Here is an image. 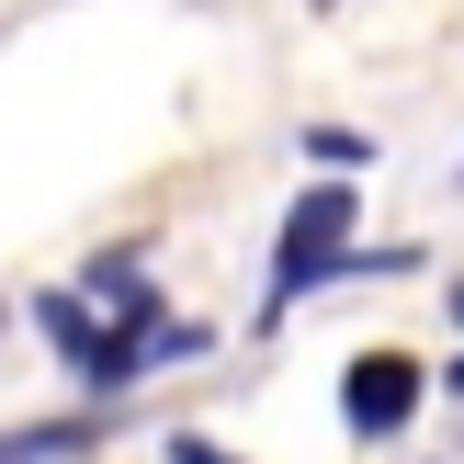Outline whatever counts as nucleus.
<instances>
[{
	"label": "nucleus",
	"mask_w": 464,
	"mask_h": 464,
	"mask_svg": "<svg viewBox=\"0 0 464 464\" xmlns=\"http://www.w3.org/2000/svg\"><path fill=\"white\" fill-rule=\"evenodd\" d=\"M34 329H45V352H57L80 385H136V374H159V362L193 352V329L159 317V284H148L136 249H102L80 284H57L34 306Z\"/></svg>",
	"instance_id": "1"
},
{
	"label": "nucleus",
	"mask_w": 464,
	"mask_h": 464,
	"mask_svg": "<svg viewBox=\"0 0 464 464\" xmlns=\"http://www.w3.org/2000/svg\"><path fill=\"white\" fill-rule=\"evenodd\" d=\"M352 216H362L352 181H317V193H295L284 249H272V295H261L272 317L306 306V295H317V284H340V272H385V261H362V249H352Z\"/></svg>",
	"instance_id": "2"
},
{
	"label": "nucleus",
	"mask_w": 464,
	"mask_h": 464,
	"mask_svg": "<svg viewBox=\"0 0 464 464\" xmlns=\"http://www.w3.org/2000/svg\"><path fill=\"white\" fill-rule=\"evenodd\" d=\"M420 397H430V374L408 352H362L352 374H340V420H352V442H397V430L420 420Z\"/></svg>",
	"instance_id": "3"
},
{
	"label": "nucleus",
	"mask_w": 464,
	"mask_h": 464,
	"mask_svg": "<svg viewBox=\"0 0 464 464\" xmlns=\"http://www.w3.org/2000/svg\"><path fill=\"white\" fill-rule=\"evenodd\" d=\"M170 453H181V464H227V453H216V442H170Z\"/></svg>",
	"instance_id": "4"
},
{
	"label": "nucleus",
	"mask_w": 464,
	"mask_h": 464,
	"mask_svg": "<svg viewBox=\"0 0 464 464\" xmlns=\"http://www.w3.org/2000/svg\"><path fill=\"white\" fill-rule=\"evenodd\" d=\"M453 385H464V362H453Z\"/></svg>",
	"instance_id": "5"
},
{
	"label": "nucleus",
	"mask_w": 464,
	"mask_h": 464,
	"mask_svg": "<svg viewBox=\"0 0 464 464\" xmlns=\"http://www.w3.org/2000/svg\"><path fill=\"white\" fill-rule=\"evenodd\" d=\"M453 306H464V295H453Z\"/></svg>",
	"instance_id": "6"
}]
</instances>
